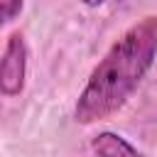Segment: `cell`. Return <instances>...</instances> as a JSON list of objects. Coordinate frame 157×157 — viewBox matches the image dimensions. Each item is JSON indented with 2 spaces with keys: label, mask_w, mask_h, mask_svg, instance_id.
<instances>
[{
  "label": "cell",
  "mask_w": 157,
  "mask_h": 157,
  "mask_svg": "<svg viewBox=\"0 0 157 157\" xmlns=\"http://www.w3.org/2000/svg\"><path fill=\"white\" fill-rule=\"evenodd\" d=\"M93 152L98 157H140L132 145H128L123 137L113 135V132H101L93 140Z\"/></svg>",
  "instance_id": "obj_3"
},
{
  "label": "cell",
  "mask_w": 157,
  "mask_h": 157,
  "mask_svg": "<svg viewBox=\"0 0 157 157\" xmlns=\"http://www.w3.org/2000/svg\"><path fill=\"white\" fill-rule=\"evenodd\" d=\"M86 5H101V2H105V0H83Z\"/></svg>",
  "instance_id": "obj_5"
},
{
  "label": "cell",
  "mask_w": 157,
  "mask_h": 157,
  "mask_svg": "<svg viewBox=\"0 0 157 157\" xmlns=\"http://www.w3.org/2000/svg\"><path fill=\"white\" fill-rule=\"evenodd\" d=\"M157 54V20L132 25L98 61L76 103V120L93 123L118 110L137 88Z\"/></svg>",
  "instance_id": "obj_1"
},
{
  "label": "cell",
  "mask_w": 157,
  "mask_h": 157,
  "mask_svg": "<svg viewBox=\"0 0 157 157\" xmlns=\"http://www.w3.org/2000/svg\"><path fill=\"white\" fill-rule=\"evenodd\" d=\"M25 66H27V47L22 34H12L2 61H0V88L5 96H15L25 86Z\"/></svg>",
  "instance_id": "obj_2"
},
{
  "label": "cell",
  "mask_w": 157,
  "mask_h": 157,
  "mask_svg": "<svg viewBox=\"0 0 157 157\" xmlns=\"http://www.w3.org/2000/svg\"><path fill=\"white\" fill-rule=\"evenodd\" d=\"M20 7H22V0H2V17L12 20L15 12H20Z\"/></svg>",
  "instance_id": "obj_4"
}]
</instances>
